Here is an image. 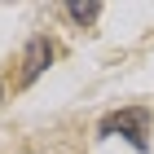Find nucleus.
Segmentation results:
<instances>
[{
	"label": "nucleus",
	"instance_id": "nucleus-2",
	"mask_svg": "<svg viewBox=\"0 0 154 154\" xmlns=\"http://www.w3.org/2000/svg\"><path fill=\"white\" fill-rule=\"evenodd\" d=\"M48 57H53V44H48V40H31V44H26V57H22V84L35 79L48 66Z\"/></svg>",
	"mask_w": 154,
	"mask_h": 154
},
{
	"label": "nucleus",
	"instance_id": "nucleus-1",
	"mask_svg": "<svg viewBox=\"0 0 154 154\" xmlns=\"http://www.w3.org/2000/svg\"><path fill=\"white\" fill-rule=\"evenodd\" d=\"M145 128H150V110L145 106H137V110H119V115H110L106 123H101V132H123L137 150H145Z\"/></svg>",
	"mask_w": 154,
	"mask_h": 154
},
{
	"label": "nucleus",
	"instance_id": "nucleus-3",
	"mask_svg": "<svg viewBox=\"0 0 154 154\" xmlns=\"http://www.w3.org/2000/svg\"><path fill=\"white\" fill-rule=\"evenodd\" d=\"M66 13H71L75 22H93L97 13H101V5H71V9H66Z\"/></svg>",
	"mask_w": 154,
	"mask_h": 154
}]
</instances>
